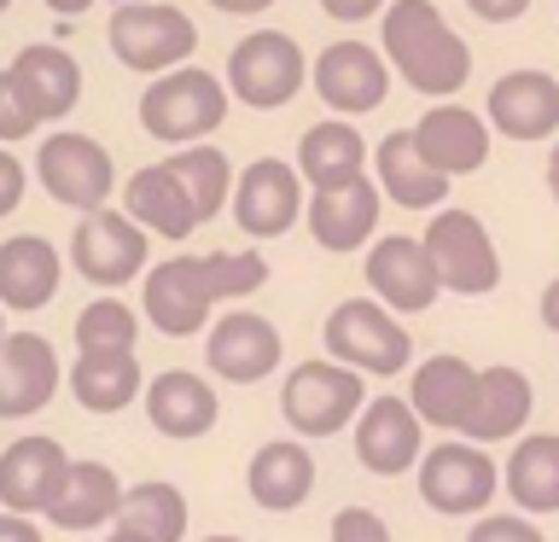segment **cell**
<instances>
[{
  "instance_id": "cell-15",
  "label": "cell",
  "mask_w": 559,
  "mask_h": 542,
  "mask_svg": "<svg viewBox=\"0 0 559 542\" xmlns=\"http://www.w3.org/2000/svg\"><path fill=\"white\" fill-rule=\"evenodd\" d=\"M309 82L338 117H361V111H379L384 94H391V59L367 42H332L309 64Z\"/></svg>"
},
{
  "instance_id": "cell-9",
  "label": "cell",
  "mask_w": 559,
  "mask_h": 542,
  "mask_svg": "<svg viewBox=\"0 0 559 542\" xmlns=\"http://www.w3.org/2000/svg\"><path fill=\"white\" fill-rule=\"evenodd\" d=\"M146 227H140L129 210H82L76 234H70V262H76V274L87 280V286H129V280H140V269H146Z\"/></svg>"
},
{
  "instance_id": "cell-1",
  "label": "cell",
  "mask_w": 559,
  "mask_h": 542,
  "mask_svg": "<svg viewBox=\"0 0 559 542\" xmlns=\"http://www.w3.org/2000/svg\"><path fill=\"white\" fill-rule=\"evenodd\" d=\"M269 286V262L262 251H210V257H169L146 269L140 286V309H146L152 332L164 339H192L210 327V309L251 297Z\"/></svg>"
},
{
  "instance_id": "cell-26",
  "label": "cell",
  "mask_w": 559,
  "mask_h": 542,
  "mask_svg": "<svg viewBox=\"0 0 559 542\" xmlns=\"http://www.w3.org/2000/svg\"><path fill=\"white\" fill-rule=\"evenodd\" d=\"M59 280H64V257L52 251V239L41 234H17V239H0V309H47L59 297Z\"/></svg>"
},
{
  "instance_id": "cell-34",
  "label": "cell",
  "mask_w": 559,
  "mask_h": 542,
  "mask_svg": "<svg viewBox=\"0 0 559 542\" xmlns=\"http://www.w3.org/2000/svg\"><path fill=\"white\" fill-rule=\"evenodd\" d=\"M117 525H129L146 542H187V496L169 479H140L122 490V514Z\"/></svg>"
},
{
  "instance_id": "cell-27",
  "label": "cell",
  "mask_w": 559,
  "mask_h": 542,
  "mask_svg": "<svg viewBox=\"0 0 559 542\" xmlns=\"http://www.w3.org/2000/svg\"><path fill=\"white\" fill-rule=\"evenodd\" d=\"M414 146L426 152L431 169H443L449 181H454V175L484 169V157H489V122L472 117L466 105H431V111L419 117V129H414Z\"/></svg>"
},
{
  "instance_id": "cell-37",
  "label": "cell",
  "mask_w": 559,
  "mask_h": 542,
  "mask_svg": "<svg viewBox=\"0 0 559 542\" xmlns=\"http://www.w3.org/2000/svg\"><path fill=\"white\" fill-rule=\"evenodd\" d=\"M35 129H41L35 105L24 99V87L12 82V70H0V146H12V140H29Z\"/></svg>"
},
{
  "instance_id": "cell-50",
  "label": "cell",
  "mask_w": 559,
  "mask_h": 542,
  "mask_svg": "<svg viewBox=\"0 0 559 542\" xmlns=\"http://www.w3.org/2000/svg\"><path fill=\"white\" fill-rule=\"evenodd\" d=\"M204 542H245V537H204Z\"/></svg>"
},
{
  "instance_id": "cell-36",
  "label": "cell",
  "mask_w": 559,
  "mask_h": 542,
  "mask_svg": "<svg viewBox=\"0 0 559 542\" xmlns=\"http://www.w3.org/2000/svg\"><path fill=\"white\" fill-rule=\"evenodd\" d=\"M134 339H140V315L111 292L76 315V350H134Z\"/></svg>"
},
{
  "instance_id": "cell-20",
  "label": "cell",
  "mask_w": 559,
  "mask_h": 542,
  "mask_svg": "<svg viewBox=\"0 0 559 542\" xmlns=\"http://www.w3.org/2000/svg\"><path fill=\"white\" fill-rule=\"evenodd\" d=\"M379 204H384V192L361 175V181H349V187L309 192L304 222H309V234H314V245H321V251L344 257V251H361V245L373 239V227H379Z\"/></svg>"
},
{
  "instance_id": "cell-28",
  "label": "cell",
  "mask_w": 559,
  "mask_h": 542,
  "mask_svg": "<svg viewBox=\"0 0 559 542\" xmlns=\"http://www.w3.org/2000/svg\"><path fill=\"white\" fill-rule=\"evenodd\" d=\"M122 210L157 239H187L192 227H199V204H192V192L181 187V175L169 164L134 169L129 187H122Z\"/></svg>"
},
{
  "instance_id": "cell-32",
  "label": "cell",
  "mask_w": 559,
  "mask_h": 542,
  "mask_svg": "<svg viewBox=\"0 0 559 542\" xmlns=\"http://www.w3.org/2000/svg\"><path fill=\"white\" fill-rule=\"evenodd\" d=\"M12 82L24 87V99L35 105V117L41 122H59L76 111V99H82V64L70 59L64 47H47V42H35L24 47L12 59Z\"/></svg>"
},
{
  "instance_id": "cell-19",
  "label": "cell",
  "mask_w": 559,
  "mask_h": 542,
  "mask_svg": "<svg viewBox=\"0 0 559 542\" xmlns=\"http://www.w3.org/2000/svg\"><path fill=\"white\" fill-rule=\"evenodd\" d=\"M64 472H70V455H64L59 437H41V432L17 437V444L0 449V507L41 519L47 502L59 496Z\"/></svg>"
},
{
  "instance_id": "cell-33",
  "label": "cell",
  "mask_w": 559,
  "mask_h": 542,
  "mask_svg": "<svg viewBox=\"0 0 559 542\" xmlns=\"http://www.w3.org/2000/svg\"><path fill=\"white\" fill-rule=\"evenodd\" d=\"M297 175L309 181V192L361 181L367 175V140L349 129L344 117L314 122V129H304V140H297Z\"/></svg>"
},
{
  "instance_id": "cell-47",
  "label": "cell",
  "mask_w": 559,
  "mask_h": 542,
  "mask_svg": "<svg viewBox=\"0 0 559 542\" xmlns=\"http://www.w3.org/2000/svg\"><path fill=\"white\" fill-rule=\"evenodd\" d=\"M548 192H554V199H559V146L548 152Z\"/></svg>"
},
{
  "instance_id": "cell-6",
  "label": "cell",
  "mask_w": 559,
  "mask_h": 542,
  "mask_svg": "<svg viewBox=\"0 0 559 542\" xmlns=\"http://www.w3.org/2000/svg\"><path fill=\"white\" fill-rule=\"evenodd\" d=\"M501 496V467L472 437H443L419 455V502L443 519H478Z\"/></svg>"
},
{
  "instance_id": "cell-10",
  "label": "cell",
  "mask_w": 559,
  "mask_h": 542,
  "mask_svg": "<svg viewBox=\"0 0 559 542\" xmlns=\"http://www.w3.org/2000/svg\"><path fill=\"white\" fill-rule=\"evenodd\" d=\"M426 257L443 292H461V297H484L501 286V257H496V239L484 234V222L472 210H437L426 222Z\"/></svg>"
},
{
  "instance_id": "cell-42",
  "label": "cell",
  "mask_w": 559,
  "mask_h": 542,
  "mask_svg": "<svg viewBox=\"0 0 559 542\" xmlns=\"http://www.w3.org/2000/svg\"><path fill=\"white\" fill-rule=\"evenodd\" d=\"M472 12L484 17V24H513V17L531 12V0H466Z\"/></svg>"
},
{
  "instance_id": "cell-52",
  "label": "cell",
  "mask_w": 559,
  "mask_h": 542,
  "mask_svg": "<svg viewBox=\"0 0 559 542\" xmlns=\"http://www.w3.org/2000/svg\"><path fill=\"white\" fill-rule=\"evenodd\" d=\"M117 7H129V0H117Z\"/></svg>"
},
{
  "instance_id": "cell-14",
  "label": "cell",
  "mask_w": 559,
  "mask_h": 542,
  "mask_svg": "<svg viewBox=\"0 0 559 542\" xmlns=\"http://www.w3.org/2000/svg\"><path fill=\"white\" fill-rule=\"evenodd\" d=\"M361 274H367V286H373L379 304L396 309V315H426L437 304V292H443V280H437L431 257H426V239H414V234L373 239Z\"/></svg>"
},
{
  "instance_id": "cell-5",
  "label": "cell",
  "mask_w": 559,
  "mask_h": 542,
  "mask_svg": "<svg viewBox=\"0 0 559 542\" xmlns=\"http://www.w3.org/2000/svg\"><path fill=\"white\" fill-rule=\"evenodd\" d=\"M321 339H326L332 362L356 367V374H373V379H391L414 362L408 327H402V315L384 309L379 297H344V304L326 315Z\"/></svg>"
},
{
  "instance_id": "cell-29",
  "label": "cell",
  "mask_w": 559,
  "mask_h": 542,
  "mask_svg": "<svg viewBox=\"0 0 559 542\" xmlns=\"http://www.w3.org/2000/svg\"><path fill=\"white\" fill-rule=\"evenodd\" d=\"M373 169H379V192L396 199L402 210H443L449 199V175L426 164V152L414 146V129L384 134L373 152Z\"/></svg>"
},
{
  "instance_id": "cell-2",
  "label": "cell",
  "mask_w": 559,
  "mask_h": 542,
  "mask_svg": "<svg viewBox=\"0 0 559 542\" xmlns=\"http://www.w3.org/2000/svg\"><path fill=\"white\" fill-rule=\"evenodd\" d=\"M384 59L396 64V76L419 87L426 99H449L461 94L472 76V52L466 42L443 24V12L431 0H396L384 7Z\"/></svg>"
},
{
  "instance_id": "cell-7",
  "label": "cell",
  "mask_w": 559,
  "mask_h": 542,
  "mask_svg": "<svg viewBox=\"0 0 559 542\" xmlns=\"http://www.w3.org/2000/svg\"><path fill=\"white\" fill-rule=\"evenodd\" d=\"M309 82V59L292 35L280 30H257L227 52V94L251 111H280L297 99V87Z\"/></svg>"
},
{
  "instance_id": "cell-11",
  "label": "cell",
  "mask_w": 559,
  "mask_h": 542,
  "mask_svg": "<svg viewBox=\"0 0 559 542\" xmlns=\"http://www.w3.org/2000/svg\"><path fill=\"white\" fill-rule=\"evenodd\" d=\"M35 175L70 210H99L117 192V164L94 134H47V146L35 152Z\"/></svg>"
},
{
  "instance_id": "cell-16",
  "label": "cell",
  "mask_w": 559,
  "mask_h": 542,
  "mask_svg": "<svg viewBox=\"0 0 559 542\" xmlns=\"http://www.w3.org/2000/svg\"><path fill=\"white\" fill-rule=\"evenodd\" d=\"M140 409H146L157 437H175V444H192V437H210L222 420V397L216 385L192 367H164L157 379H146L140 391Z\"/></svg>"
},
{
  "instance_id": "cell-23",
  "label": "cell",
  "mask_w": 559,
  "mask_h": 542,
  "mask_svg": "<svg viewBox=\"0 0 559 542\" xmlns=\"http://www.w3.org/2000/svg\"><path fill=\"white\" fill-rule=\"evenodd\" d=\"M245 490L262 514H297L314 496V455L304 437H274L251 455L245 467Z\"/></svg>"
},
{
  "instance_id": "cell-21",
  "label": "cell",
  "mask_w": 559,
  "mask_h": 542,
  "mask_svg": "<svg viewBox=\"0 0 559 542\" xmlns=\"http://www.w3.org/2000/svg\"><path fill=\"white\" fill-rule=\"evenodd\" d=\"M122 490H129V484H122L105 461H70L59 496L47 502L41 519L52 525V531H76V537L111 531L117 514H122Z\"/></svg>"
},
{
  "instance_id": "cell-35",
  "label": "cell",
  "mask_w": 559,
  "mask_h": 542,
  "mask_svg": "<svg viewBox=\"0 0 559 542\" xmlns=\"http://www.w3.org/2000/svg\"><path fill=\"white\" fill-rule=\"evenodd\" d=\"M164 164L181 175V187L192 192V204H199V222L222 216L227 192H234V169H227V157L216 146H181L175 157H164Z\"/></svg>"
},
{
  "instance_id": "cell-12",
  "label": "cell",
  "mask_w": 559,
  "mask_h": 542,
  "mask_svg": "<svg viewBox=\"0 0 559 542\" xmlns=\"http://www.w3.org/2000/svg\"><path fill=\"white\" fill-rule=\"evenodd\" d=\"M286 356L280 327L257 309H227L204 327V367L227 385H262Z\"/></svg>"
},
{
  "instance_id": "cell-44",
  "label": "cell",
  "mask_w": 559,
  "mask_h": 542,
  "mask_svg": "<svg viewBox=\"0 0 559 542\" xmlns=\"http://www.w3.org/2000/svg\"><path fill=\"white\" fill-rule=\"evenodd\" d=\"M216 12H227V17H251V12H269L274 0H210Z\"/></svg>"
},
{
  "instance_id": "cell-31",
  "label": "cell",
  "mask_w": 559,
  "mask_h": 542,
  "mask_svg": "<svg viewBox=\"0 0 559 542\" xmlns=\"http://www.w3.org/2000/svg\"><path fill=\"white\" fill-rule=\"evenodd\" d=\"M64 385L87 414H122L140 391H146V385H140V356L134 350H76Z\"/></svg>"
},
{
  "instance_id": "cell-22",
  "label": "cell",
  "mask_w": 559,
  "mask_h": 542,
  "mask_svg": "<svg viewBox=\"0 0 559 542\" xmlns=\"http://www.w3.org/2000/svg\"><path fill=\"white\" fill-rule=\"evenodd\" d=\"M531 409H536V385L524 367H507V362L478 367V402H472L461 437H472V444H513L531 426Z\"/></svg>"
},
{
  "instance_id": "cell-39",
  "label": "cell",
  "mask_w": 559,
  "mask_h": 542,
  "mask_svg": "<svg viewBox=\"0 0 559 542\" xmlns=\"http://www.w3.org/2000/svg\"><path fill=\"white\" fill-rule=\"evenodd\" d=\"M466 542H548V537L531 525V514L513 507V514H478L472 531H466Z\"/></svg>"
},
{
  "instance_id": "cell-25",
  "label": "cell",
  "mask_w": 559,
  "mask_h": 542,
  "mask_svg": "<svg viewBox=\"0 0 559 542\" xmlns=\"http://www.w3.org/2000/svg\"><path fill=\"white\" fill-rule=\"evenodd\" d=\"M414 414L437 432H466V414L478 402V367L466 356H426L408 379Z\"/></svg>"
},
{
  "instance_id": "cell-46",
  "label": "cell",
  "mask_w": 559,
  "mask_h": 542,
  "mask_svg": "<svg viewBox=\"0 0 559 542\" xmlns=\"http://www.w3.org/2000/svg\"><path fill=\"white\" fill-rule=\"evenodd\" d=\"M99 542H146V537H140V531H129V525H111V531H105Z\"/></svg>"
},
{
  "instance_id": "cell-45",
  "label": "cell",
  "mask_w": 559,
  "mask_h": 542,
  "mask_svg": "<svg viewBox=\"0 0 559 542\" xmlns=\"http://www.w3.org/2000/svg\"><path fill=\"white\" fill-rule=\"evenodd\" d=\"M542 327L559 332V274L548 280V292H542Z\"/></svg>"
},
{
  "instance_id": "cell-49",
  "label": "cell",
  "mask_w": 559,
  "mask_h": 542,
  "mask_svg": "<svg viewBox=\"0 0 559 542\" xmlns=\"http://www.w3.org/2000/svg\"><path fill=\"white\" fill-rule=\"evenodd\" d=\"M0 344H7V309H0Z\"/></svg>"
},
{
  "instance_id": "cell-24",
  "label": "cell",
  "mask_w": 559,
  "mask_h": 542,
  "mask_svg": "<svg viewBox=\"0 0 559 542\" xmlns=\"http://www.w3.org/2000/svg\"><path fill=\"white\" fill-rule=\"evenodd\" d=\"M489 122L507 140H548L559 129V82L548 70H507L489 87Z\"/></svg>"
},
{
  "instance_id": "cell-18",
  "label": "cell",
  "mask_w": 559,
  "mask_h": 542,
  "mask_svg": "<svg viewBox=\"0 0 559 542\" xmlns=\"http://www.w3.org/2000/svg\"><path fill=\"white\" fill-rule=\"evenodd\" d=\"M297 216H304V175H297V164L257 157L234 181V222L251 239H280Z\"/></svg>"
},
{
  "instance_id": "cell-30",
  "label": "cell",
  "mask_w": 559,
  "mask_h": 542,
  "mask_svg": "<svg viewBox=\"0 0 559 542\" xmlns=\"http://www.w3.org/2000/svg\"><path fill=\"white\" fill-rule=\"evenodd\" d=\"M501 490L519 514H559V432H524L513 437V455L501 467Z\"/></svg>"
},
{
  "instance_id": "cell-4",
  "label": "cell",
  "mask_w": 559,
  "mask_h": 542,
  "mask_svg": "<svg viewBox=\"0 0 559 542\" xmlns=\"http://www.w3.org/2000/svg\"><path fill=\"white\" fill-rule=\"evenodd\" d=\"M222 117H227V82L199 64H175L140 94V129L152 140H169V146H192V140L216 134Z\"/></svg>"
},
{
  "instance_id": "cell-8",
  "label": "cell",
  "mask_w": 559,
  "mask_h": 542,
  "mask_svg": "<svg viewBox=\"0 0 559 542\" xmlns=\"http://www.w3.org/2000/svg\"><path fill=\"white\" fill-rule=\"evenodd\" d=\"M105 42L129 70H146V76H164V70L187 64L192 47H199V30H192L187 12L164 7V0H129V7L111 12V30Z\"/></svg>"
},
{
  "instance_id": "cell-17",
  "label": "cell",
  "mask_w": 559,
  "mask_h": 542,
  "mask_svg": "<svg viewBox=\"0 0 559 542\" xmlns=\"http://www.w3.org/2000/svg\"><path fill=\"white\" fill-rule=\"evenodd\" d=\"M64 385L59 350L41 332H7L0 344V420H29L41 414Z\"/></svg>"
},
{
  "instance_id": "cell-48",
  "label": "cell",
  "mask_w": 559,
  "mask_h": 542,
  "mask_svg": "<svg viewBox=\"0 0 559 542\" xmlns=\"http://www.w3.org/2000/svg\"><path fill=\"white\" fill-rule=\"evenodd\" d=\"M52 12H82V7H94V0H47Z\"/></svg>"
},
{
  "instance_id": "cell-38",
  "label": "cell",
  "mask_w": 559,
  "mask_h": 542,
  "mask_svg": "<svg viewBox=\"0 0 559 542\" xmlns=\"http://www.w3.org/2000/svg\"><path fill=\"white\" fill-rule=\"evenodd\" d=\"M326 542H396L391 525H384V514H373V507H338L326 525Z\"/></svg>"
},
{
  "instance_id": "cell-3",
  "label": "cell",
  "mask_w": 559,
  "mask_h": 542,
  "mask_svg": "<svg viewBox=\"0 0 559 542\" xmlns=\"http://www.w3.org/2000/svg\"><path fill=\"white\" fill-rule=\"evenodd\" d=\"M361 409H367V374H356V367H344L332 356L297 362L286 385H280V414H286L292 437H304V444L349 432Z\"/></svg>"
},
{
  "instance_id": "cell-40",
  "label": "cell",
  "mask_w": 559,
  "mask_h": 542,
  "mask_svg": "<svg viewBox=\"0 0 559 542\" xmlns=\"http://www.w3.org/2000/svg\"><path fill=\"white\" fill-rule=\"evenodd\" d=\"M17 204H24V164L0 146V216H12Z\"/></svg>"
},
{
  "instance_id": "cell-51",
  "label": "cell",
  "mask_w": 559,
  "mask_h": 542,
  "mask_svg": "<svg viewBox=\"0 0 559 542\" xmlns=\"http://www.w3.org/2000/svg\"><path fill=\"white\" fill-rule=\"evenodd\" d=\"M7 7H12V0H0V12H7Z\"/></svg>"
},
{
  "instance_id": "cell-43",
  "label": "cell",
  "mask_w": 559,
  "mask_h": 542,
  "mask_svg": "<svg viewBox=\"0 0 559 542\" xmlns=\"http://www.w3.org/2000/svg\"><path fill=\"white\" fill-rule=\"evenodd\" d=\"M0 542H41V525L29 514H7V507H0Z\"/></svg>"
},
{
  "instance_id": "cell-13",
  "label": "cell",
  "mask_w": 559,
  "mask_h": 542,
  "mask_svg": "<svg viewBox=\"0 0 559 542\" xmlns=\"http://www.w3.org/2000/svg\"><path fill=\"white\" fill-rule=\"evenodd\" d=\"M419 426H426V420L414 414L408 397H373L356 414V426H349L361 472H373V479H402V472H414L419 455H426Z\"/></svg>"
},
{
  "instance_id": "cell-41",
  "label": "cell",
  "mask_w": 559,
  "mask_h": 542,
  "mask_svg": "<svg viewBox=\"0 0 559 542\" xmlns=\"http://www.w3.org/2000/svg\"><path fill=\"white\" fill-rule=\"evenodd\" d=\"M384 7H391V0H321V12L338 17V24H361V17H373Z\"/></svg>"
}]
</instances>
